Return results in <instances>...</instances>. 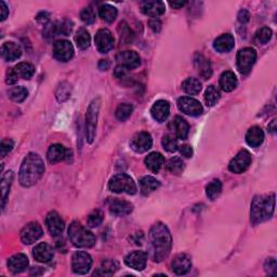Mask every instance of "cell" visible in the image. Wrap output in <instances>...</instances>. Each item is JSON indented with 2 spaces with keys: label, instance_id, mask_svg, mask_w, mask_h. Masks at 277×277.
Listing matches in <instances>:
<instances>
[{
  "label": "cell",
  "instance_id": "obj_1",
  "mask_svg": "<svg viewBox=\"0 0 277 277\" xmlns=\"http://www.w3.org/2000/svg\"><path fill=\"white\" fill-rule=\"evenodd\" d=\"M150 240L153 248L155 262H161L168 258L172 247V237L167 225L157 222L150 230Z\"/></svg>",
  "mask_w": 277,
  "mask_h": 277
},
{
  "label": "cell",
  "instance_id": "obj_2",
  "mask_svg": "<svg viewBox=\"0 0 277 277\" xmlns=\"http://www.w3.org/2000/svg\"><path fill=\"white\" fill-rule=\"evenodd\" d=\"M45 172V164L41 157L35 154L30 153L23 159L20 168V183L22 186L31 187L40 180Z\"/></svg>",
  "mask_w": 277,
  "mask_h": 277
},
{
  "label": "cell",
  "instance_id": "obj_3",
  "mask_svg": "<svg viewBox=\"0 0 277 277\" xmlns=\"http://www.w3.org/2000/svg\"><path fill=\"white\" fill-rule=\"evenodd\" d=\"M275 194L257 195L253 198L250 209V220L252 224L257 225L269 220L274 214Z\"/></svg>",
  "mask_w": 277,
  "mask_h": 277
},
{
  "label": "cell",
  "instance_id": "obj_4",
  "mask_svg": "<svg viewBox=\"0 0 277 277\" xmlns=\"http://www.w3.org/2000/svg\"><path fill=\"white\" fill-rule=\"evenodd\" d=\"M68 236L73 245L78 248H90L95 244L94 235L77 221L72 222L69 225Z\"/></svg>",
  "mask_w": 277,
  "mask_h": 277
},
{
  "label": "cell",
  "instance_id": "obj_5",
  "mask_svg": "<svg viewBox=\"0 0 277 277\" xmlns=\"http://www.w3.org/2000/svg\"><path fill=\"white\" fill-rule=\"evenodd\" d=\"M101 100L100 97H96L90 103V105L87 110L86 115V137L88 143H92L95 139L96 132V124H97V117H99Z\"/></svg>",
  "mask_w": 277,
  "mask_h": 277
},
{
  "label": "cell",
  "instance_id": "obj_6",
  "mask_svg": "<svg viewBox=\"0 0 277 277\" xmlns=\"http://www.w3.org/2000/svg\"><path fill=\"white\" fill-rule=\"evenodd\" d=\"M108 188L117 194L126 193L128 195H134L137 193V185H135L133 179L126 173H119V175L114 176L108 182Z\"/></svg>",
  "mask_w": 277,
  "mask_h": 277
},
{
  "label": "cell",
  "instance_id": "obj_7",
  "mask_svg": "<svg viewBox=\"0 0 277 277\" xmlns=\"http://www.w3.org/2000/svg\"><path fill=\"white\" fill-rule=\"evenodd\" d=\"M257 52L253 48H244L237 53V68L242 74L250 72L253 64L256 63Z\"/></svg>",
  "mask_w": 277,
  "mask_h": 277
},
{
  "label": "cell",
  "instance_id": "obj_8",
  "mask_svg": "<svg viewBox=\"0 0 277 277\" xmlns=\"http://www.w3.org/2000/svg\"><path fill=\"white\" fill-rule=\"evenodd\" d=\"M92 263L93 261L91 256L85 251H76L72 257V269L76 274H87L90 271Z\"/></svg>",
  "mask_w": 277,
  "mask_h": 277
},
{
  "label": "cell",
  "instance_id": "obj_9",
  "mask_svg": "<svg viewBox=\"0 0 277 277\" xmlns=\"http://www.w3.org/2000/svg\"><path fill=\"white\" fill-rule=\"evenodd\" d=\"M43 235V230L38 222H31L21 231V241L25 245H31Z\"/></svg>",
  "mask_w": 277,
  "mask_h": 277
},
{
  "label": "cell",
  "instance_id": "obj_10",
  "mask_svg": "<svg viewBox=\"0 0 277 277\" xmlns=\"http://www.w3.org/2000/svg\"><path fill=\"white\" fill-rule=\"evenodd\" d=\"M178 107L182 113L189 116H199L204 112L203 105L199 101L189 96H182L178 100Z\"/></svg>",
  "mask_w": 277,
  "mask_h": 277
},
{
  "label": "cell",
  "instance_id": "obj_11",
  "mask_svg": "<svg viewBox=\"0 0 277 277\" xmlns=\"http://www.w3.org/2000/svg\"><path fill=\"white\" fill-rule=\"evenodd\" d=\"M251 164V155L248 151L243 150L233 158L229 164V170L233 173L245 172Z\"/></svg>",
  "mask_w": 277,
  "mask_h": 277
},
{
  "label": "cell",
  "instance_id": "obj_12",
  "mask_svg": "<svg viewBox=\"0 0 277 277\" xmlns=\"http://www.w3.org/2000/svg\"><path fill=\"white\" fill-rule=\"evenodd\" d=\"M152 145H153V140H152L151 134L149 132L141 131L135 133L131 141H130V148H131L135 153H145L148 152Z\"/></svg>",
  "mask_w": 277,
  "mask_h": 277
},
{
  "label": "cell",
  "instance_id": "obj_13",
  "mask_svg": "<svg viewBox=\"0 0 277 277\" xmlns=\"http://www.w3.org/2000/svg\"><path fill=\"white\" fill-rule=\"evenodd\" d=\"M53 56L60 62H68L74 56L73 45L67 40H58L53 45Z\"/></svg>",
  "mask_w": 277,
  "mask_h": 277
},
{
  "label": "cell",
  "instance_id": "obj_14",
  "mask_svg": "<svg viewBox=\"0 0 277 277\" xmlns=\"http://www.w3.org/2000/svg\"><path fill=\"white\" fill-rule=\"evenodd\" d=\"M116 61L119 66H123L126 69H134L140 66L141 58L135 51L128 50L118 53Z\"/></svg>",
  "mask_w": 277,
  "mask_h": 277
},
{
  "label": "cell",
  "instance_id": "obj_15",
  "mask_svg": "<svg viewBox=\"0 0 277 277\" xmlns=\"http://www.w3.org/2000/svg\"><path fill=\"white\" fill-rule=\"evenodd\" d=\"M94 41L97 50L101 53H107L108 51H111L114 47V37L112 32L106 29L97 31L94 37Z\"/></svg>",
  "mask_w": 277,
  "mask_h": 277
},
{
  "label": "cell",
  "instance_id": "obj_16",
  "mask_svg": "<svg viewBox=\"0 0 277 277\" xmlns=\"http://www.w3.org/2000/svg\"><path fill=\"white\" fill-rule=\"evenodd\" d=\"M70 156H72V152L65 149L62 144H52L47 152L48 161L52 165L63 160H68Z\"/></svg>",
  "mask_w": 277,
  "mask_h": 277
},
{
  "label": "cell",
  "instance_id": "obj_17",
  "mask_svg": "<svg viewBox=\"0 0 277 277\" xmlns=\"http://www.w3.org/2000/svg\"><path fill=\"white\" fill-rule=\"evenodd\" d=\"M124 263H126L127 267L133 270L142 271L145 269L146 263H148V253L139 250L133 251L124 258Z\"/></svg>",
  "mask_w": 277,
  "mask_h": 277
},
{
  "label": "cell",
  "instance_id": "obj_18",
  "mask_svg": "<svg viewBox=\"0 0 277 277\" xmlns=\"http://www.w3.org/2000/svg\"><path fill=\"white\" fill-rule=\"evenodd\" d=\"M172 270L177 275H185L192 268L191 257L186 253L177 254L172 261Z\"/></svg>",
  "mask_w": 277,
  "mask_h": 277
},
{
  "label": "cell",
  "instance_id": "obj_19",
  "mask_svg": "<svg viewBox=\"0 0 277 277\" xmlns=\"http://www.w3.org/2000/svg\"><path fill=\"white\" fill-rule=\"evenodd\" d=\"M46 225L49 233L52 236H58L62 234L64 230V221L56 211H51L46 216Z\"/></svg>",
  "mask_w": 277,
  "mask_h": 277
},
{
  "label": "cell",
  "instance_id": "obj_20",
  "mask_svg": "<svg viewBox=\"0 0 277 277\" xmlns=\"http://www.w3.org/2000/svg\"><path fill=\"white\" fill-rule=\"evenodd\" d=\"M170 104L166 100H158L154 103V105L151 108V114L156 122L162 123L169 116Z\"/></svg>",
  "mask_w": 277,
  "mask_h": 277
},
{
  "label": "cell",
  "instance_id": "obj_21",
  "mask_svg": "<svg viewBox=\"0 0 277 277\" xmlns=\"http://www.w3.org/2000/svg\"><path fill=\"white\" fill-rule=\"evenodd\" d=\"M53 248L47 243H40L32 249V256L35 260L41 263H48L53 258Z\"/></svg>",
  "mask_w": 277,
  "mask_h": 277
},
{
  "label": "cell",
  "instance_id": "obj_22",
  "mask_svg": "<svg viewBox=\"0 0 277 277\" xmlns=\"http://www.w3.org/2000/svg\"><path fill=\"white\" fill-rule=\"evenodd\" d=\"M165 3L162 1H143L141 3V11L145 14L152 16V18H158L165 13Z\"/></svg>",
  "mask_w": 277,
  "mask_h": 277
},
{
  "label": "cell",
  "instance_id": "obj_23",
  "mask_svg": "<svg viewBox=\"0 0 277 277\" xmlns=\"http://www.w3.org/2000/svg\"><path fill=\"white\" fill-rule=\"evenodd\" d=\"M133 206L126 200L114 199L110 203V213L115 216H124L132 213Z\"/></svg>",
  "mask_w": 277,
  "mask_h": 277
},
{
  "label": "cell",
  "instance_id": "obj_24",
  "mask_svg": "<svg viewBox=\"0 0 277 277\" xmlns=\"http://www.w3.org/2000/svg\"><path fill=\"white\" fill-rule=\"evenodd\" d=\"M29 267V259L23 253H18L8 260V268L14 274L22 273Z\"/></svg>",
  "mask_w": 277,
  "mask_h": 277
},
{
  "label": "cell",
  "instance_id": "obj_25",
  "mask_svg": "<svg viewBox=\"0 0 277 277\" xmlns=\"http://www.w3.org/2000/svg\"><path fill=\"white\" fill-rule=\"evenodd\" d=\"M169 127L177 138L182 139V140H185L187 138L188 131H189V126H188L187 122L184 118H182L180 116H176L175 119H173V121L170 123Z\"/></svg>",
  "mask_w": 277,
  "mask_h": 277
},
{
  "label": "cell",
  "instance_id": "obj_26",
  "mask_svg": "<svg viewBox=\"0 0 277 277\" xmlns=\"http://www.w3.org/2000/svg\"><path fill=\"white\" fill-rule=\"evenodd\" d=\"M22 56V50L20 46L15 42L8 41L4 42L1 47V57L7 62H13Z\"/></svg>",
  "mask_w": 277,
  "mask_h": 277
},
{
  "label": "cell",
  "instance_id": "obj_27",
  "mask_svg": "<svg viewBox=\"0 0 277 277\" xmlns=\"http://www.w3.org/2000/svg\"><path fill=\"white\" fill-rule=\"evenodd\" d=\"M235 46V39L231 34H223L216 38L214 42V48L220 53L230 52Z\"/></svg>",
  "mask_w": 277,
  "mask_h": 277
},
{
  "label": "cell",
  "instance_id": "obj_28",
  "mask_svg": "<svg viewBox=\"0 0 277 277\" xmlns=\"http://www.w3.org/2000/svg\"><path fill=\"white\" fill-rule=\"evenodd\" d=\"M195 66H196L199 75L205 79H209L213 75V69H211V64L208 59H206L203 54H196L194 59Z\"/></svg>",
  "mask_w": 277,
  "mask_h": 277
},
{
  "label": "cell",
  "instance_id": "obj_29",
  "mask_svg": "<svg viewBox=\"0 0 277 277\" xmlns=\"http://www.w3.org/2000/svg\"><path fill=\"white\" fill-rule=\"evenodd\" d=\"M264 141V133L260 127H251L246 133V142L251 148H259Z\"/></svg>",
  "mask_w": 277,
  "mask_h": 277
},
{
  "label": "cell",
  "instance_id": "obj_30",
  "mask_svg": "<svg viewBox=\"0 0 277 277\" xmlns=\"http://www.w3.org/2000/svg\"><path fill=\"white\" fill-rule=\"evenodd\" d=\"M219 84L221 89L225 92H232L237 87L236 75L232 70H226L221 75Z\"/></svg>",
  "mask_w": 277,
  "mask_h": 277
},
{
  "label": "cell",
  "instance_id": "obj_31",
  "mask_svg": "<svg viewBox=\"0 0 277 277\" xmlns=\"http://www.w3.org/2000/svg\"><path fill=\"white\" fill-rule=\"evenodd\" d=\"M74 23L69 20H64L62 22H58V23L50 24V31L52 36L62 35V36H69L70 32L73 31Z\"/></svg>",
  "mask_w": 277,
  "mask_h": 277
},
{
  "label": "cell",
  "instance_id": "obj_32",
  "mask_svg": "<svg viewBox=\"0 0 277 277\" xmlns=\"http://www.w3.org/2000/svg\"><path fill=\"white\" fill-rule=\"evenodd\" d=\"M144 161L146 167H148L152 172L156 173L161 169L162 166H164L165 158L160 153H158V152H154V153H151L150 155H148Z\"/></svg>",
  "mask_w": 277,
  "mask_h": 277
},
{
  "label": "cell",
  "instance_id": "obj_33",
  "mask_svg": "<svg viewBox=\"0 0 277 277\" xmlns=\"http://www.w3.org/2000/svg\"><path fill=\"white\" fill-rule=\"evenodd\" d=\"M159 186H160L159 181L157 180V179H155L154 177L146 176L140 180L141 193H142L143 195H149L151 193H153Z\"/></svg>",
  "mask_w": 277,
  "mask_h": 277
},
{
  "label": "cell",
  "instance_id": "obj_34",
  "mask_svg": "<svg viewBox=\"0 0 277 277\" xmlns=\"http://www.w3.org/2000/svg\"><path fill=\"white\" fill-rule=\"evenodd\" d=\"M13 69L16 76H18L19 78H23V79H31L32 77V75L35 74L34 65L27 62L19 63L15 67H13Z\"/></svg>",
  "mask_w": 277,
  "mask_h": 277
},
{
  "label": "cell",
  "instance_id": "obj_35",
  "mask_svg": "<svg viewBox=\"0 0 277 277\" xmlns=\"http://www.w3.org/2000/svg\"><path fill=\"white\" fill-rule=\"evenodd\" d=\"M12 180H13V171L12 170L7 171L2 176V179H1V195H2L1 207H2V209H4L5 202H7V198L9 196L10 187H11V184H12Z\"/></svg>",
  "mask_w": 277,
  "mask_h": 277
},
{
  "label": "cell",
  "instance_id": "obj_36",
  "mask_svg": "<svg viewBox=\"0 0 277 277\" xmlns=\"http://www.w3.org/2000/svg\"><path fill=\"white\" fill-rule=\"evenodd\" d=\"M182 89L189 95H196L202 90V84L198 79L189 77L182 83Z\"/></svg>",
  "mask_w": 277,
  "mask_h": 277
},
{
  "label": "cell",
  "instance_id": "obj_37",
  "mask_svg": "<svg viewBox=\"0 0 277 277\" xmlns=\"http://www.w3.org/2000/svg\"><path fill=\"white\" fill-rule=\"evenodd\" d=\"M99 14L102 20L106 21L107 23H113V22L116 20L118 12L115 7L106 3V4H102L99 8Z\"/></svg>",
  "mask_w": 277,
  "mask_h": 277
},
{
  "label": "cell",
  "instance_id": "obj_38",
  "mask_svg": "<svg viewBox=\"0 0 277 277\" xmlns=\"http://www.w3.org/2000/svg\"><path fill=\"white\" fill-rule=\"evenodd\" d=\"M75 41H76V45L81 50H86V49H88L90 46V42H91V37L89 31L85 30V29H80L77 31L75 35Z\"/></svg>",
  "mask_w": 277,
  "mask_h": 277
},
{
  "label": "cell",
  "instance_id": "obj_39",
  "mask_svg": "<svg viewBox=\"0 0 277 277\" xmlns=\"http://www.w3.org/2000/svg\"><path fill=\"white\" fill-rule=\"evenodd\" d=\"M220 97H221L220 91H219L218 88H216V87L211 85V86L208 87L207 89H206L205 101H206V104H207L208 106L215 105L216 103L219 102Z\"/></svg>",
  "mask_w": 277,
  "mask_h": 277
},
{
  "label": "cell",
  "instance_id": "obj_40",
  "mask_svg": "<svg viewBox=\"0 0 277 277\" xmlns=\"http://www.w3.org/2000/svg\"><path fill=\"white\" fill-rule=\"evenodd\" d=\"M222 192V183L220 180L211 181L206 187V194L210 200H215L219 197Z\"/></svg>",
  "mask_w": 277,
  "mask_h": 277
},
{
  "label": "cell",
  "instance_id": "obj_41",
  "mask_svg": "<svg viewBox=\"0 0 277 277\" xmlns=\"http://www.w3.org/2000/svg\"><path fill=\"white\" fill-rule=\"evenodd\" d=\"M166 168L172 175H180L184 170V162L180 157H173V158L168 160Z\"/></svg>",
  "mask_w": 277,
  "mask_h": 277
},
{
  "label": "cell",
  "instance_id": "obj_42",
  "mask_svg": "<svg viewBox=\"0 0 277 277\" xmlns=\"http://www.w3.org/2000/svg\"><path fill=\"white\" fill-rule=\"evenodd\" d=\"M118 32H119V38H121V41L123 43H130L133 40V32L130 30V27L126 22H121L118 25Z\"/></svg>",
  "mask_w": 277,
  "mask_h": 277
},
{
  "label": "cell",
  "instance_id": "obj_43",
  "mask_svg": "<svg viewBox=\"0 0 277 277\" xmlns=\"http://www.w3.org/2000/svg\"><path fill=\"white\" fill-rule=\"evenodd\" d=\"M8 94L12 101L16 103H21L26 99L27 95H29V91H27L24 87H13L12 89L9 90Z\"/></svg>",
  "mask_w": 277,
  "mask_h": 277
},
{
  "label": "cell",
  "instance_id": "obj_44",
  "mask_svg": "<svg viewBox=\"0 0 277 277\" xmlns=\"http://www.w3.org/2000/svg\"><path fill=\"white\" fill-rule=\"evenodd\" d=\"M132 112H133V106L131 104H129V103H122L121 105H118L115 115L118 121L124 122L131 116Z\"/></svg>",
  "mask_w": 277,
  "mask_h": 277
},
{
  "label": "cell",
  "instance_id": "obj_45",
  "mask_svg": "<svg viewBox=\"0 0 277 277\" xmlns=\"http://www.w3.org/2000/svg\"><path fill=\"white\" fill-rule=\"evenodd\" d=\"M272 30L269 29V27L264 26L261 27L257 32H256V36H254V40H256L260 45H265V43H268L271 38H272Z\"/></svg>",
  "mask_w": 277,
  "mask_h": 277
},
{
  "label": "cell",
  "instance_id": "obj_46",
  "mask_svg": "<svg viewBox=\"0 0 277 277\" xmlns=\"http://www.w3.org/2000/svg\"><path fill=\"white\" fill-rule=\"evenodd\" d=\"M117 269H118V263L115 261V260H104L100 268V271H102V272H94V275L95 274L111 275L113 273H115Z\"/></svg>",
  "mask_w": 277,
  "mask_h": 277
},
{
  "label": "cell",
  "instance_id": "obj_47",
  "mask_svg": "<svg viewBox=\"0 0 277 277\" xmlns=\"http://www.w3.org/2000/svg\"><path fill=\"white\" fill-rule=\"evenodd\" d=\"M161 144L164 146V149L167 152H169V153H173V152H176L179 149L177 139L171 134L164 135V138L161 140Z\"/></svg>",
  "mask_w": 277,
  "mask_h": 277
},
{
  "label": "cell",
  "instance_id": "obj_48",
  "mask_svg": "<svg viewBox=\"0 0 277 277\" xmlns=\"http://www.w3.org/2000/svg\"><path fill=\"white\" fill-rule=\"evenodd\" d=\"M80 19L86 24H93L95 22V12L91 5L84 8L80 12Z\"/></svg>",
  "mask_w": 277,
  "mask_h": 277
},
{
  "label": "cell",
  "instance_id": "obj_49",
  "mask_svg": "<svg viewBox=\"0 0 277 277\" xmlns=\"http://www.w3.org/2000/svg\"><path fill=\"white\" fill-rule=\"evenodd\" d=\"M57 99L59 102H64L66 101L70 96V88L66 83H63L58 87L57 92H56Z\"/></svg>",
  "mask_w": 277,
  "mask_h": 277
},
{
  "label": "cell",
  "instance_id": "obj_50",
  "mask_svg": "<svg viewBox=\"0 0 277 277\" xmlns=\"http://www.w3.org/2000/svg\"><path fill=\"white\" fill-rule=\"evenodd\" d=\"M103 221V215L100 211H93L89 216H88V225L90 227H97L101 225Z\"/></svg>",
  "mask_w": 277,
  "mask_h": 277
},
{
  "label": "cell",
  "instance_id": "obj_51",
  "mask_svg": "<svg viewBox=\"0 0 277 277\" xmlns=\"http://www.w3.org/2000/svg\"><path fill=\"white\" fill-rule=\"evenodd\" d=\"M14 146V142L12 140L7 139L3 140L1 142V148H0V151H1V158H4L7 154H9L11 151H12Z\"/></svg>",
  "mask_w": 277,
  "mask_h": 277
},
{
  "label": "cell",
  "instance_id": "obj_52",
  "mask_svg": "<svg viewBox=\"0 0 277 277\" xmlns=\"http://www.w3.org/2000/svg\"><path fill=\"white\" fill-rule=\"evenodd\" d=\"M264 269L267 272L271 275H275L276 274V270H277V264H276V260L274 258H269L267 259L264 264Z\"/></svg>",
  "mask_w": 277,
  "mask_h": 277
},
{
  "label": "cell",
  "instance_id": "obj_53",
  "mask_svg": "<svg viewBox=\"0 0 277 277\" xmlns=\"http://www.w3.org/2000/svg\"><path fill=\"white\" fill-rule=\"evenodd\" d=\"M179 150H180L181 155L186 157V158H189V157L193 156V149L191 145H188V144L181 145V146H179Z\"/></svg>",
  "mask_w": 277,
  "mask_h": 277
},
{
  "label": "cell",
  "instance_id": "obj_54",
  "mask_svg": "<svg viewBox=\"0 0 277 277\" xmlns=\"http://www.w3.org/2000/svg\"><path fill=\"white\" fill-rule=\"evenodd\" d=\"M19 77L16 76L14 69L13 68H9V70L7 72V77H5V83L8 85H14L16 81H18Z\"/></svg>",
  "mask_w": 277,
  "mask_h": 277
},
{
  "label": "cell",
  "instance_id": "obj_55",
  "mask_svg": "<svg viewBox=\"0 0 277 277\" xmlns=\"http://www.w3.org/2000/svg\"><path fill=\"white\" fill-rule=\"evenodd\" d=\"M238 21L241 22V23L243 24H245L247 23V22H249V20H250V13H249V11L246 10V9H243L240 11V13H238Z\"/></svg>",
  "mask_w": 277,
  "mask_h": 277
},
{
  "label": "cell",
  "instance_id": "obj_56",
  "mask_svg": "<svg viewBox=\"0 0 277 277\" xmlns=\"http://www.w3.org/2000/svg\"><path fill=\"white\" fill-rule=\"evenodd\" d=\"M149 26L154 32H159L161 30V22L158 19H152L149 22Z\"/></svg>",
  "mask_w": 277,
  "mask_h": 277
},
{
  "label": "cell",
  "instance_id": "obj_57",
  "mask_svg": "<svg viewBox=\"0 0 277 277\" xmlns=\"http://www.w3.org/2000/svg\"><path fill=\"white\" fill-rule=\"evenodd\" d=\"M0 10H1V18H0V21H4L7 19V16L9 14V9L7 7V4H5L3 1H0Z\"/></svg>",
  "mask_w": 277,
  "mask_h": 277
},
{
  "label": "cell",
  "instance_id": "obj_58",
  "mask_svg": "<svg viewBox=\"0 0 277 277\" xmlns=\"http://www.w3.org/2000/svg\"><path fill=\"white\" fill-rule=\"evenodd\" d=\"M49 16L50 15H49V13H47V12H40L36 16V20H37V22H39V23H41V24H46L49 21Z\"/></svg>",
  "mask_w": 277,
  "mask_h": 277
},
{
  "label": "cell",
  "instance_id": "obj_59",
  "mask_svg": "<svg viewBox=\"0 0 277 277\" xmlns=\"http://www.w3.org/2000/svg\"><path fill=\"white\" fill-rule=\"evenodd\" d=\"M110 67V62H108V60H101L100 63H99V68L101 70H106Z\"/></svg>",
  "mask_w": 277,
  "mask_h": 277
},
{
  "label": "cell",
  "instance_id": "obj_60",
  "mask_svg": "<svg viewBox=\"0 0 277 277\" xmlns=\"http://www.w3.org/2000/svg\"><path fill=\"white\" fill-rule=\"evenodd\" d=\"M269 132L270 133H272V134H275L276 133V130H277V127H276V119H273L272 122H271V123L269 124Z\"/></svg>",
  "mask_w": 277,
  "mask_h": 277
},
{
  "label": "cell",
  "instance_id": "obj_61",
  "mask_svg": "<svg viewBox=\"0 0 277 277\" xmlns=\"http://www.w3.org/2000/svg\"><path fill=\"white\" fill-rule=\"evenodd\" d=\"M185 3H186V1H173V2H170V5L175 9H180Z\"/></svg>",
  "mask_w": 277,
  "mask_h": 277
}]
</instances>
